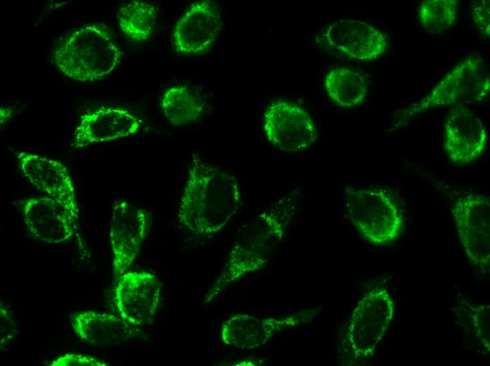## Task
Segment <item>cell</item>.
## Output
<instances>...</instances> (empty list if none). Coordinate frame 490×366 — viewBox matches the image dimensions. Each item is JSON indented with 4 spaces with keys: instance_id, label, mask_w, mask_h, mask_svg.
Segmentation results:
<instances>
[{
    "instance_id": "obj_6",
    "label": "cell",
    "mask_w": 490,
    "mask_h": 366,
    "mask_svg": "<svg viewBox=\"0 0 490 366\" xmlns=\"http://www.w3.org/2000/svg\"><path fill=\"white\" fill-rule=\"evenodd\" d=\"M451 214L466 256L485 273L490 264V199L482 194L448 190Z\"/></svg>"
},
{
    "instance_id": "obj_20",
    "label": "cell",
    "mask_w": 490,
    "mask_h": 366,
    "mask_svg": "<svg viewBox=\"0 0 490 366\" xmlns=\"http://www.w3.org/2000/svg\"><path fill=\"white\" fill-rule=\"evenodd\" d=\"M324 84L329 97L337 105L344 108L360 105L367 94V85L364 77L346 67L329 70L325 77Z\"/></svg>"
},
{
    "instance_id": "obj_11",
    "label": "cell",
    "mask_w": 490,
    "mask_h": 366,
    "mask_svg": "<svg viewBox=\"0 0 490 366\" xmlns=\"http://www.w3.org/2000/svg\"><path fill=\"white\" fill-rule=\"evenodd\" d=\"M322 41L332 53L363 62L379 58L389 48L387 33L366 22L350 18L329 24Z\"/></svg>"
},
{
    "instance_id": "obj_16",
    "label": "cell",
    "mask_w": 490,
    "mask_h": 366,
    "mask_svg": "<svg viewBox=\"0 0 490 366\" xmlns=\"http://www.w3.org/2000/svg\"><path fill=\"white\" fill-rule=\"evenodd\" d=\"M141 126L142 120L130 111L118 106H102L80 116L71 146L80 149L123 139L136 134Z\"/></svg>"
},
{
    "instance_id": "obj_9",
    "label": "cell",
    "mask_w": 490,
    "mask_h": 366,
    "mask_svg": "<svg viewBox=\"0 0 490 366\" xmlns=\"http://www.w3.org/2000/svg\"><path fill=\"white\" fill-rule=\"evenodd\" d=\"M320 308L300 310L280 317H258L238 313L230 316L222 324V342L241 349L259 348L279 332L313 321Z\"/></svg>"
},
{
    "instance_id": "obj_18",
    "label": "cell",
    "mask_w": 490,
    "mask_h": 366,
    "mask_svg": "<svg viewBox=\"0 0 490 366\" xmlns=\"http://www.w3.org/2000/svg\"><path fill=\"white\" fill-rule=\"evenodd\" d=\"M70 324L79 339L96 346H114L143 336L142 329L120 316L93 310L70 315Z\"/></svg>"
},
{
    "instance_id": "obj_25",
    "label": "cell",
    "mask_w": 490,
    "mask_h": 366,
    "mask_svg": "<svg viewBox=\"0 0 490 366\" xmlns=\"http://www.w3.org/2000/svg\"><path fill=\"white\" fill-rule=\"evenodd\" d=\"M109 364L103 360L89 355L66 353L53 360L51 366H106Z\"/></svg>"
},
{
    "instance_id": "obj_24",
    "label": "cell",
    "mask_w": 490,
    "mask_h": 366,
    "mask_svg": "<svg viewBox=\"0 0 490 366\" xmlns=\"http://www.w3.org/2000/svg\"><path fill=\"white\" fill-rule=\"evenodd\" d=\"M489 0H477L471 6L474 23L480 34L485 38L490 37V4Z\"/></svg>"
},
{
    "instance_id": "obj_14",
    "label": "cell",
    "mask_w": 490,
    "mask_h": 366,
    "mask_svg": "<svg viewBox=\"0 0 490 366\" xmlns=\"http://www.w3.org/2000/svg\"><path fill=\"white\" fill-rule=\"evenodd\" d=\"M487 143L486 129L480 118L467 106H453L444 129V147L456 165L470 164L483 154Z\"/></svg>"
},
{
    "instance_id": "obj_5",
    "label": "cell",
    "mask_w": 490,
    "mask_h": 366,
    "mask_svg": "<svg viewBox=\"0 0 490 366\" xmlns=\"http://www.w3.org/2000/svg\"><path fill=\"white\" fill-rule=\"evenodd\" d=\"M344 201L351 222L370 243L382 246L399 238L404 220L401 210L387 190L347 187Z\"/></svg>"
},
{
    "instance_id": "obj_10",
    "label": "cell",
    "mask_w": 490,
    "mask_h": 366,
    "mask_svg": "<svg viewBox=\"0 0 490 366\" xmlns=\"http://www.w3.org/2000/svg\"><path fill=\"white\" fill-rule=\"evenodd\" d=\"M263 130L272 146L289 153L305 150L318 139L317 126L310 114L288 101L277 100L267 107Z\"/></svg>"
},
{
    "instance_id": "obj_8",
    "label": "cell",
    "mask_w": 490,
    "mask_h": 366,
    "mask_svg": "<svg viewBox=\"0 0 490 366\" xmlns=\"http://www.w3.org/2000/svg\"><path fill=\"white\" fill-rule=\"evenodd\" d=\"M151 223V215L146 210L125 200L113 203L109 238L116 279L128 270L137 257Z\"/></svg>"
},
{
    "instance_id": "obj_26",
    "label": "cell",
    "mask_w": 490,
    "mask_h": 366,
    "mask_svg": "<svg viewBox=\"0 0 490 366\" xmlns=\"http://www.w3.org/2000/svg\"><path fill=\"white\" fill-rule=\"evenodd\" d=\"M18 334L17 324L10 310L1 301L0 306V346L4 347L13 341Z\"/></svg>"
},
{
    "instance_id": "obj_2",
    "label": "cell",
    "mask_w": 490,
    "mask_h": 366,
    "mask_svg": "<svg viewBox=\"0 0 490 366\" xmlns=\"http://www.w3.org/2000/svg\"><path fill=\"white\" fill-rule=\"evenodd\" d=\"M300 196L299 187L291 189L238 234L222 270L204 296L206 304L231 284L265 266L294 220Z\"/></svg>"
},
{
    "instance_id": "obj_12",
    "label": "cell",
    "mask_w": 490,
    "mask_h": 366,
    "mask_svg": "<svg viewBox=\"0 0 490 366\" xmlns=\"http://www.w3.org/2000/svg\"><path fill=\"white\" fill-rule=\"evenodd\" d=\"M116 280L113 302L119 315L139 327L151 324L161 302L158 278L148 271L127 270Z\"/></svg>"
},
{
    "instance_id": "obj_15",
    "label": "cell",
    "mask_w": 490,
    "mask_h": 366,
    "mask_svg": "<svg viewBox=\"0 0 490 366\" xmlns=\"http://www.w3.org/2000/svg\"><path fill=\"white\" fill-rule=\"evenodd\" d=\"M16 157L27 180L79 220L75 189L66 167L55 159L31 152H19Z\"/></svg>"
},
{
    "instance_id": "obj_1",
    "label": "cell",
    "mask_w": 490,
    "mask_h": 366,
    "mask_svg": "<svg viewBox=\"0 0 490 366\" xmlns=\"http://www.w3.org/2000/svg\"><path fill=\"white\" fill-rule=\"evenodd\" d=\"M242 198L241 182L235 175L193 155L179 203L178 221L195 236H212L227 226Z\"/></svg>"
},
{
    "instance_id": "obj_27",
    "label": "cell",
    "mask_w": 490,
    "mask_h": 366,
    "mask_svg": "<svg viewBox=\"0 0 490 366\" xmlns=\"http://www.w3.org/2000/svg\"><path fill=\"white\" fill-rule=\"evenodd\" d=\"M13 110L8 107L1 106L0 110V122L1 126L4 125L11 117Z\"/></svg>"
},
{
    "instance_id": "obj_19",
    "label": "cell",
    "mask_w": 490,
    "mask_h": 366,
    "mask_svg": "<svg viewBox=\"0 0 490 366\" xmlns=\"http://www.w3.org/2000/svg\"><path fill=\"white\" fill-rule=\"evenodd\" d=\"M161 106L172 125L184 126L203 114L206 102L196 88L188 84H175L163 93Z\"/></svg>"
},
{
    "instance_id": "obj_17",
    "label": "cell",
    "mask_w": 490,
    "mask_h": 366,
    "mask_svg": "<svg viewBox=\"0 0 490 366\" xmlns=\"http://www.w3.org/2000/svg\"><path fill=\"white\" fill-rule=\"evenodd\" d=\"M22 213L32 236L45 243L68 241L78 229L79 220L48 196L27 199L22 206Z\"/></svg>"
},
{
    "instance_id": "obj_13",
    "label": "cell",
    "mask_w": 490,
    "mask_h": 366,
    "mask_svg": "<svg viewBox=\"0 0 490 366\" xmlns=\"http://www.w3.org/2000/svg\"><path fill=\"white\" fill-rule=\"evenodd\" d=\"M221 27V13L215 1L194 2L176 22L172 34V44L181 54L204 53L214 44Z\"/></svg>"
},
{
    "instance_id": "obj_21",
    "label": "cell",
    "mask_w": 490,
    "mask_h": 366,
    "mask_svg": "<svg viewBox=\"0 0 490 366\" xmlns=\"http://www.w3.org/2000/svg\"><path fill=\"white\" fill-rule=\"evenodd\" d=\"M117 19L120 30L127 37L135 42H144L153 32L158 9L144 1H131L120 6Z\"/></svg>"
},
{
    "instance_id": "obj_22",
    "label": "cell",
    "mask_w": 490,
    "mask_h": 366,
    "mask_svg": "<svg viewBox=\"0 0 490 366\" xmlns=\"http://www.w3.org/2000/svg\"><path fill=\"white\" fill-rule=\"evenodd\" d=\"M458 12L457 0H425L418 7V18L425 30L441 34L455 25Z\"/></svg>"
},
{
    "instance_id": "obj_3",
    "label": "cell",
    "mask_w": 490,
    "mask_h": 366,
    "mask_svg": "<svg viewBox=\"0 0 490 366\" xmlns=\"http://www.w3.org/2000/svg\"><path fill=\"white\" fill-rule=\"evenodd\" d=\"M121 57L111 32L99 23L75 28L52 53L53 63L61 73L82 82L104 78L116 68Z\"/></svg>"
},
{
    "instance_id": "obj_23",
    "label": "cell",
    "mask_w": 490,
    "mask_h": 366,
    "mask_svg": "<svg viewBox=\"0 0 490 366\" xmlns=\"http://www.w3.org/2000/svg\"><path fill=\"white\" fill-rule=\"evenodd\" d=\"M475 336L488 353L490 351V305L467 303Z\"/></svg>"
},
{
    "instance_id": "obj_7",
    "label": "cell",
    "mask_w": 490,
    "mask_h": 366,
    "mask_svg": "<svg viewBox=\"0 0 490 366\" xmlns=\"http://www.w3.org/2000/svg\"><path fill=\"white\" fill-rule=\"evenodd\" d=\"M394 314V302L384 287H375L359 300L348 323L346 341L356 361L374 355L389 329Z\"/></svg>"
},
{
    "instance_id": "obj_4",
    "label": "cell",
    "mask_w": 490,
    "mask_h": 366,
    "mask_svg": "<svg viewBox=\"0 0 490 366\" xmlns=\"http://www.w3.org/2000/svg\"><path fill=\"white\" fill-rule=\"evenodd\" d=\"M487 65L477 53L463 58L419 101L398 111L394 115L399 127L422 113L436 108L482 101L489 94Z\"/></svg>"
}]
</instances>
